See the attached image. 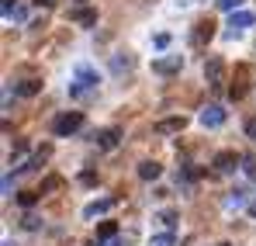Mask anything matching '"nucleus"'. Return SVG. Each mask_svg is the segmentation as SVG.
<instances>
[{
	"mask_svg": "<svg viewBox=\"0 0 256 246\" xmlns=\"http://www.w3.org/2000/svg\"><path fill=\"white\" fill-rule=\"evenodd\" d=\"M201 125H204V128H218V125H225V111H222L218 104H208V108L201 111Z\"/></svg>",
	"mask_w": 256,
	"mask_h": 246,
	"instance_id": "9d476101",
	"label": "nucleus"
},
{
	"mask_svg": "<svg viewBox=\"0 0 256 246\" xmlns=\"http://www.w3.org/2000/svg\"><path fill=\"white\" fill-rule=\"evenodd\" d=\"M59 187H66V180H62L59 173H48V177L42 180V187H38V191H42V194H48V191H59Z\"/></svg>",
	"mask_w": 256,
	"mask_h": 246,
	"instance_id": "2eb2a0df",
	"label": "nucleus"
},
{
	"mask_svg": "<svg viewBox=\"0 0 256 246\" xmlns=\"http://www.w3.org/2000/svg\"><path fill=\"white\" fill-rule=\"evenodd\" d=\"M111 66H114V73H125V70L135 66V59H132V56H125V59H122V56H114V63H111Z\"/></svg>",
	"mask_w": 256,
	"mask_h": 246,
	"instance_id": "aec40b11",
	"label": "nucleus"
},
{
	"mask_svg": "<svg viewBox=\"0 0 256 246\" xmlns=\"http://www.w3.org/2000/svg\"><path fill=\"white\" fill-rule=\"evenodd\" d=\"M118 236V222H100L97 225V239H114Z\"/></svg>",
	"mask_w": 256,
	"mask_h": 246,
	"instance_id": "f3484780",
	"label": "nucleus"
},
{
	"mask_svg": "<svg viewBox=\"0 0 256 246\" xmlns=\"http://www.w3.org/2000/svg\"><path fill=\"white\" fill-rule=\"evenodd\" d=\"M160 173H163V166L156 163V160H146V163H138V177H142V180H156Z\"/></svg>",
	"mask_w": 256,
	"mask_h": 246,
	"instance_id": "4468645a",
	"label": "nucleus"
},
{
	"mask_svg": "<svg viewBox=\"0 0 256 246\" xmlns=\"http://www.w3.org/2000/svg\"><path fill=\"white\" fill-rule=\"evenodd\" d=\"M250 25H256V14H253V11H232V21H228V32H225V35H228V39H236V35H239L242 28H250Z\"/></svg>",
	"mask_w": 256,
	"mask_h": 246,
	"instance_id": "39448f33",
	"label": "nucleus"
},
{
	"mask_svg": "<svg viewBox=\"0 0 256 246\" xmlns=\"http://www.w3.org/2000/svg\"><path fill=\"white\" fill-rule=\"evenodd\" d=\"M160 222H163V225H173V222H176V211H163Z\"/></svg>",
	"mask_w": 256,
	"mask_h": 246,
	"instance_id": "bb28decb",
	"label": "nucleus"
},
{
	"mask_svg": "<svg viewBox=\"0 0 256 246\" xmlns=\"http://www.w3.org/2000/svg\"><path fill=\"white\" fill-rule=\"evenodd\" d=\"M204 80H208V87H222V80H225V63H222V56H208V63H204Z\"/></svg>",
	"mask_w": 256,
	"mask_h": 246,
	"instance_id": "20e7f679",
	"label": "nucleus"
},
{
	"mask_svg": "<svg viewBox=\"0 0 256 246\" xmlns=\"http://www.w3.org/2000/svg\"><path fill=\"white\" fill-rule=\"evenodd\" d=\"M242 170H246V177H250V180H256V160H246Z\"/></svg>",
	"mask_w": 256,
	"mask_h": 246,
	"instance_id": "a878e982",
	"label": "nucleus"
},
{
	"mask_svg": "<svg viewBox=\"0 0 256 246\" xmlns=\"http://www.w3.org/2000/svg\"><path fill=\"white\" fill-rule=\"evenodd\" d=\"M222 246H228V243H222Z\"/></svg>",
	"mask_w": 256,
	"mask_h": 246,
	"instance_id": "2f4dec72",
	"label": "nucleus"
},
{
	"mask_svg": "<svg viewBox=\"0 0 256 246\" xmlns=\"http://www.w3.org/2000/svg\"><path fill=\"white\" fill-rule=\"evenodd\" d=\"M180 70H184V56H163V59H152V73L170 77V73H180Z\"/></svg>",
	"mask_w": 256,
	"mask_h": 246,
	"instance_id": "6e6552de",
	"label": "nucleus"
},
{
	"mask_svg": "<svg viewBox=\"0 0 256 246\" xmlns=\"http://www.w3.org/2000/svg\"><path fill=\"white\" fill-rule=\"evenodd\" d=\"M212 166L218 170V173H232L236 166H239V156H236V149H222L218 156L212 160Z\"/></svg>",
	"mask_w": 256,
	"mask_h": 246,
	"instance_id": "1a4fd4ad",
	"label": "nucleus"
},
{
	"mask_svg": "<svg viewBox=\"0 0 256 246\" xmlns=\"http://www.w3.org/2000/svg\"><path fill=\"white\" fill-rule=\"evenodd\" d=\"M118 139H122V128H100V132L90 135V142H94L97 149H114Z\"/></svg>",
	"mask_w": 256,
	"mask_h": 246,
	"instance_id": "423d86ee",
	"label": "nucleus"
},
{
	"mask_svg": "<svg viewBox=\"0 0 256 246\" xmlns=\"http://www.w3.org/2000/svg\"><path fill=\"white\" fill-rule=\"evenodd\" d=\"M70 21H76V25L90 28V25H97V11H90V7H76V11H70Z\"/></svg>",
	"mask_w": 256,
	"mask_h": 246,
	"instance_id": "ddd939ff",
	"label": "nucleus"
},
{
	"mask_svg": "<svg viewBox=\"0 0 256 246\" xmlns=\"http://www.w3.org/2000/svg\"><path fill=\"white\" fill-rule=\"evenodd\" d=\"M76 4H86V0H76Z\"/></svg>",
	"mask_w": 256,
	"mask_h": 246,
	"instance_id": "7c9ffc66",
	"label": "nucleus"
},
{
	"mask_svg": "<svg viewBox=\"0 0 256 246\" xmlns=\"http://www.w3.org/2000/svg\"><path fill=\"white\" fill-rule=\"evenodd\" d=\"M250 90V66H236V77H232V87H228V97L232 101H242Z\"/></svg>",
	"mask_w": 256,
	"mask_h": 246,
	"instance_id": "7ed1b4c3",
	"label": "nucleus"
},
{
	"mask_svg": "<svg viewBox=\"0 0 256 246\" xmlns=\"http://www.w3.org/2000/svg\"><path fill=\"white\" fill-rule=\"evenodd\" d=\"M80 184L94 187V184H97V173H94V170H84V173H80Z\"/></svg>",
	"mask_w": 256,
	"mask_h": 246,
	"instance_id": "412c9836",
	"label": "nucleus"
},
{
	"mask_svg": "<svg viewBox=\"0 0 256 246\" xmlns=\"http://www.w3.org/2000/svg\"><path fill=\"white\" fill-rule=\"evenodd\" d=\"M35 4H38V7H52L56 0H35Z\"/></svg>",
	"mask_w": 256,
	"mask_h": 246,
	"instance_id": "c85d7f7f",
	"label": "nucleus"
},
{
	"mask_svg": "<svg viewBox=\"0 0 256 246\" xmlns=\"http://www.w3.org/2000/svg\"><path fill=\"white\" fill-rule=\"evenodd\" d=\"M152 45H156V49H166V45H170V35H166V32H160V35L152 39Z\"/></svg>",
	"mask_w": 256,
	"mask_h": 246,
	"instance_id": "b1692460",
	"label": "nucleus"
},
{
	"mask_svg": "<svg viewBox=\"0 0 256 246\" xmlns=\"http://www.w3.org/2000/svg\"><path fill=\"white\" fill-rule=\"evenodd\" d=\"M84 128V111H66V115H59L56 122H52V132L62 139V135H73V132H80Z\"/></svg>",
	"mask_w": 256,
	"mask_h": 246,
	"instance_id": "f03ea898",
	"label": "nucleus"
},
{
	"mask_svg": "<svg viewBox=\"0 0 256 246\" xmlns=\"http://www.w3.org/2000/svg\"><path fill=\"white\" fill-rule=\"evenodd\" d=\"M212 39H214V21H212V18L198 21V25H194V32H190V45H198V49H201L204 42H212Z\"/></svg>",
	"mask_w": 256,
	"mask_h": 246,
	"instance_id": "0eeeda50",
	"label": "nucleus"
},
{
	"mask_svg": "<svg viewBox=\"0 0 256 246\" xmlns=\"http://www.w3.org/2000/svg\"><path fill=\"white\" fill-rule=\"evenodd\" d=\"M250 215H253V218H256V201H253V205H250Z\"/></svg>",
	"mask_w": 256,
	"mask_h": 246,
	"instance_id": "c756f323",
	"label": "nucleus"
},
{
	"mask_svg": "<svg viewBox=\"0 0 256 246\" xmlns=\"http://www.w3.org/2000/svg\"><path fill=\"white\" fill-rule=\"evenodd\" d=\"M246 135L256 142V118H250V122H246Z\"/></svg>",
	"mask_w": 256,
	"mask_h": 246,
	"instance_id": "cd10ccee",
	"label": "nucleus"
},
{
	"mask_svg": "<svg viewBox=\"0 0 256 246\" xmlns=\"http://www.w3.org/2000/svg\"><path fill=\"white\" fill-rule=\"evenodd\" d=\"M114 205H118V198H97V201H90V205L84 208V215H86V218H97V215L111 211Z\"/></svg>",
	"mask_w": 256,
	"mask_h": 246,
	"instance_id": "9b49d317",
	"label": "nucleus"
},
{
	"mask_svg": "<svg viewBox=\"0 0 256 246\" xmlns=\"http://www.w3.org/2000/svg\"><path fill=\"white\" fill-rule=\"evenodd\" d=\"M38 198H42V191H21V194H18V205H21V208H32Z\"/></svg>",
	"mask_w": 256,
	"mask_h": 246,
	"instance_id": "6ab92c4d",
	"label": "nucleus"
},
{
	"mask_svg": "<svg viewBox=\"0 0 256 246\" xmlns=\"http://www.w3.org/2000/svg\"><path fill=\"white\" fill-rule=\"evenodd\" d=\"M184 125H187V118L176 115V118H163V122H156V132H160V135H170V132H184Z\"/></svg>",
	"mask_w": 256,
	"mask_h": 246,
	"instance_id": "f8f14e48",
	"label": "nucleus"
},
{
	"mask_svg": "<svg viewBox=\"0 0 256 246\" xmlns=\"http://www.w3.org/2000/svg\"><path fill=\"white\" fill-rule=\"evenodd\" d=\"M218 7H222V11H239L242 0H218Z\"/></svg>",
	"mask_w": 256,
	"mask_h": 246,
	"instance_id": "4be33fe9",
	"label": "nucleus"
},
{
	"mask_svg": "<svg viewBox=\"0 0 256 246\" xmlns=\"http://www.w3.org/2000/svg\"><path fill=\"white\" fill-rule=\"evenodd\" d=\"M242 205H246V191H239V187H236V191H228L225 208H242Z\"/></svg>",
	"mask_w": 256,
	"mask_h": 246,
	"instance_id": "a211bd4d",
	"label": "nucleus"
},
{
	"mask_svg": "<svg viewBox=\"0 0 256 246\" xmlns=\"http://www.w3.org/2000/svg\"><path fill=\"white\" fill-rule=\"evenodd\" d=\"M42 225V218H35V215H24V229H38Z\"/></svg>",
	"mask_w": 256,
	"mask_h": 246,
	"instance_id": "393cba45",
	"label": "nucleus"
},
{
	"mask_svg": "<svg viewBox=\"0 0 256 246\" xmlns=\"http://www.w3.org/2000/svg\"><path fill=\"white\" fill-rule=\"evenodd\" d=\"M18 94H21V97H35V94H42V80H24V83H18Z\"/></svg>",
	"mask_w": 256,
	"mask_h": 246,
	"instance_id": "dca6fc26",
	"label": "nucleus"
},
{
	"mask_svg": "<svg viewBox=\"0 0 256 246\" xmlns=\"http://www.w3.org/2000/svg\"><path fill=\"white\" fill-rule=\"evenodd\" d=\"M176 243V239H173V232H166V236H156V239H152V246H173Z\"/></svg>",
	"mask_w": 256,
	"mask_h": 246,
	"instance_id": "5701e85b",
	"label": "nucleus"
},
{
	"mask_svg": "<svg viewBox=\"0 0 256 246\" xmlns=\"http://www.w3.org/2000/svg\"><path fill=\"white\" fill-rule=\"evenodd\" d=\"M73 77H76V80L70 83V94H73V97H80L86 90H97V83H100L97 70H94L90 63H76V66H73Z\"/></svg>",
	"mask_w": 256,
	"mask_h": 246,
	"instance_id": "f257e3e1",
	"label": "nucleus"
}]
</instances>
